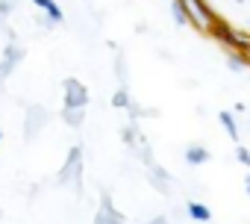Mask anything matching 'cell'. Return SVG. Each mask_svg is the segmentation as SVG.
I'll use <instances>...</instances> for the list:
<instances>
[{"instance_id": "1", "label": "cell", "mask_w": 250, "mask_h": 224, "mask_svg": "<svg viewBox=\"0 0 250 224\" xmlns=\"http://www.w3.org/2000/svg\"><path fill=\"white\" fill-rule=\"evenodd\" d=\"M209 15V39L221 42L232 65H250V0H200Z\"/></svg>"}]
</instances>
